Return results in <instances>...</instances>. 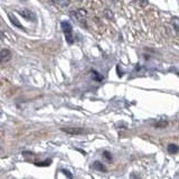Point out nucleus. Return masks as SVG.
Listing matches in <instances>:
<instances>
[{
    "label": "nucleus",
    "mask_w": 179,
    "mask_h": 179,
    "mask_svg": "<svg viewBox=\"0 0 179 179\" xmlns=\"http://www.w3.org/2000/svg\"><path fill=\"white\" fill-rule=\"evenodd\" d=\"M53 2H55V4H58V5L60 6H64V7H66V6L69 5V0H52Z\"/></svg>",
    "instance_id": "6e6552de"
},
{
    "label": "nucleus",
    "mask_w": 179,
    "mask_h": 179,
    "mask_svg": "<svg viewBox=\"0 0 179 179\" xmlns=\"http://www.w3.org/2000/svg\"><path fill=\"white\" fill-rule=\"evenodd\" d=\"M178 146L177 144H174V143H171V144H169L168 146V151L170 152V153H172V155H175V153H177L178 152Z\"/></svg>",
    "instance_id": "0eeeda50"
},
{
    "label": "nucleus",
    "mask_w": 179,
    "mask_h": 179,
    "mask_svg": "<svg viewBox=\"0 0 179 179\" xmlns=\"http://www.w3.org/2000/svg\"><path fill=\"white\" fill-rule=\"evenodd\" d=\"M19 15L23 16L25 19H27L29 21H36V15L34 14L30 10H20Z\"/></svg>",
    "instance_id": "f03ea898"
},
{
    "label": "nucleus",
    "mask_w": 179,
    "mask_h": 179,
    "mask_svg": "<svg viewBox=\"0 0 179 179\" xmlns=\"http://www.w3.org/2000/svg\"><path fill=\"white\" fill-rule=\"evenodd\" d=\"M92 74H93V78H94L95 81H102V80H103V77H102L99 73H96L95 71H92Z\"/></svg>",
    "instance_id": "1a4fd4ad"
},
{
    "label": "nucleus",
    "mask_w": 179,
    "mask_h": 179,
    "mask_svg": "<svg viewBox=\"0 0 179 179\" xmlns=\"http://www.w3.org/2000/svg\"><path fill=\"white\" fill-rule=\"evenodd\" d=\"M8 18L10 19V21H11V24L14 25V26H16V27L20 28V29H24V26L20 24V21H19L18 19L15 17L13 14H8Z\"/></svg>",
    "instance_id": "39448f33"
},
{
    "label": "nucleus",
    "mask_w": 179,
    "mask_h": 179,
    "mask_svg": "<svg viewBox=\"0 0 179 179\" xmlns=\"http://www.w3.org/2000/svg\"><path fill=\"white\" fill-rule=\"evenodd\" d=\"M62 172L66 175V177L69 179H73V175H72V172H69L67 169H62Z\"/></svg>",
    "instance_id": "9d476101"
},
{
    "label": "nucleus",
    "mask_w": 179,
    "mask_h": 179,
    "mask_svg": "<svg viewBox=\"0 0 179 179\" xmlns=\"http://www.w3.org/2000/svg\"><path fill=\"white\" fill-rule=\"evenodd\" d=\"M60 27H62V30L64 32L66 41L69 43V45L73 44V28H72V25L69 21L64 20V21H62V24H60Z\"/></svg>",
    "instance_id": "f257e3e1"
},
{
    "label": "nucleus",
    "mask_w": 179,
    "mask_h": 179,
    "mask_svg": "<svg viewBox=\"0 0 179 179\" xmlns=\"http://www.w3.org/2000/svg\"><path fill=\"white\" fill-rule=\"evenodd\" d=\"M51 162H52L51 159H48L47 161H41V162H37L36 166H45V167H46V166L51 165Z\"/></svg>",
    "instance_id": "f8f14e48"
},
{
    "label": "nucleus",
    "mask_w": 179,
    "mask_h": 179,
    "mask_svg": "<svg viewBox=\"0 0 179 179\" xmlns=\"http://www.w3.org/2000/svg\"><path fill=\"white\" fill-rule=\"evenodd\" d=\"M62 131L69 134H83L85 130L82 128H62Z\"/></svg>",
    "instance_id": "7ed1b4c3"
},
{
    "label": "nucleus",
    "mask_w": 179,
    "mask_h": 179,
    "mask_svg": "<svg viewBox=\"0 0 179 179\" xmlns=\"http://www.w3.org/2000/svg\"><path fill=\"white\" fill-rule=\"evenodd\" d=\"M103 157L105 158L106 160H109V161L112 160V155H111L109 151H104V152H103Z\"/></svg>",
    "instance_id": "9b49d317"
},
{
    "label": "nucleus",
    "mask_w": 179,
    "mask_h": 179,
    "mask_svg": "<svg viewBox=\"0 0 179 179\" xmlns=\"http://www.w3.org/2000/svg\"><path fill=\"white\" fill-rule=\"evenodd\" d=\"M93 168L97 171H101V172H106V168L105 166L102 164L101 161H94L93 162Z\"/></svg>",
    "instance_id": "423d86ee"
},
{
    "label": "nucleus",
    "mask_w": 179,
    "mask_h": 179,
    "mask_svg": "<svg viewBox=\"0 0 179 179\" xmlns=\"http://www.w3.org/2000/svg\"><path fill=\"white\" fill-rule=\"evenodd\" d=\"M11 58V53L8 49H1L0 51V63H6Z\"/></svg>",
    "instance_id": "20e7f679"
}]
</instances>
